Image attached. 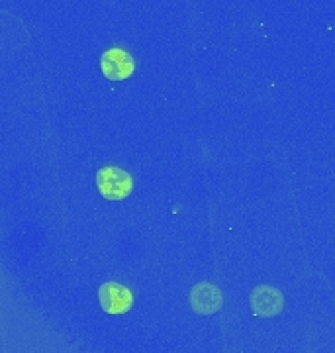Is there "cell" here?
<instances>
[{
	"mask_svg": "<svg viewBox=\"0 0 335 353\" xmlns=\"http://www.w3.org/2000/svg\"><path fill=\"white\" fill-rule=\"evenodd\" d=\"M188 303L196 314L210 316L216 314L223 304L222 290L212 283H199L188 294Z\"/></svg>",
	"mask_w": 335,
	"mask_h": 353,
	"instance_id": "5",
	"label": "cell"
},
{
	"mask_svg": "<svg viewBox=\"0 0 335 353\" xmlns=\"http://www.w3.org/2000/svg\"><path fill=\"white\" fill-rule=\"evenodd\" d=\"M97 189L106 201H124L134 190V179L120 167H104L97 173Z\"/></svg>",
	"mask_w": 335,
	"mask_h": 353,
	"instance_id": "1",
	"label": "cell"
},
{
	"mask_svg": "<svg viewBox=\"0 0 335 353\" xmlns=\"http://www.w3.org/2000/svg\"><path fill=\"white\" fill-rule=\"evenodd\" d=\"M99 301L106 314H125L134 306V294L118 283H104L99 289Z\"/></svg>",
	"mask_w": 335,
	"mask_h": 353,
	"instance_id": "4",
	"label": "cell"
},
{
	"mask_svg": "<svg viewBox=\"0 0 335 353\" xmlns=\"http://www.w3.org/2000/svg\"><path fill=\"white\" fill-rule=\"evenodd\" d=\"M100 67H102V73H104L106 79H110V81H125V79H130V77L134 75L136 61L125 50L112 48V50L102 53Z\"/></svg>",
	"mask_w": 335,
	"mask_h": 353,
	"instance_id": "3",
	"label": "cell"
},
{
	"mask_svg": "<svg viewBox=\"0 0 335 353\" xmlns=\"http://www.w3.org/2000/svg\"><path fill=\"white\" fill-rule=\"evenodd\" d=\"M249 304L251 310L257 318H273L281 314L285 308V296L283 292L269 285H261L257 289L251 290L249 294Z\"/></svg>",
	"mask_w": 335,
	"mask_h": 353,
	"instance_id": "2",
	"label": "cell"
}]
</instances>
